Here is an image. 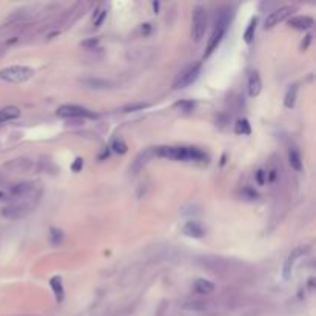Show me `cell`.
I'll list each match as a JSON object with an SVG mask.
<instances>
[{"label": "cell", "instance_id": "cell-8", "mask_svg": "<svg viewBox=\"0 0 316 316\" xmlns=\"http://www.w3.org/2000/svg\"><path fill=\"white\" fill-rule=\"evenodd\" d=\"M198 262L204 267L212 270L213 273H221V271H227L230 268L231 261L225 259V258H212V256H205V258H199Z\"/></svg>", "mask_w": 316, "mask_h": 316}, {"label": "cell", "instance_id": "cell-33", "mask_svg": "<svg viewBox=\"0 0 316 316\" xmlns=\"http://www.w3.org/2000/svg\"><path fill=\"white\" fill-rule=\"evenodd\" d=\"M153 8H154V13H157V10H159V4H157V2H153Z\"/></svg>", "mask_w": 316, "mask_h": 316}, {"label": "cell", "instance_id": "cell-13", "mask_svg": "<svg viewBox=\"0 0 316 316\" xmlns=\"http://www.w3.org/2000/svg\"><path fill=\"white\" fill-rule=\"evenodd\" d=\"M85 87L91 88V90H108L111 88L114 84L108 79H102V77H88V79H82L81 81Z\"/></svg>", "mask_w": 316, "mask_h": 316}, {"label": "cell", "instance_id": "cell-31", "mask_svg": "<svg viewBox=\"0 0 316 316\" xmlns=\"http://www.w3.org/2000/svg\"><path fill=\"white\" fill-rule=\"evenodd\" d=\"M140 31H142L144 36H148V34L151 32V25L150 23H144L142 28H140Z\"/></svg>", "mask_w": 316, "mask_h": 316}, {"label": "cell", "instance_id": "cell-30", "mask_svg": "<svg viewBox=\"0 0 316 316\" xmlns=\"http://www.w3.org/2000/svg\"><path fill=\"white\" fill-rule=\"evenodd\" d=\"M82 167H84V159H82V157H77V159L74 161V164L71 165V170H73L74 173H77V171L82 170Z\"/></svg>", "mask_w": 316, "mask_h": 316}, {"label": "cell", "instance_id": "cell-18", "mask_svg": "<svg viewBox=\"0 0 316 316\" xmlns=\"http://www.w3.org/2000/svg\"><path fill=\"white\" fill-rule=\"evenodd\" d=\"M296 94H298V87L296 85H290L286 96H284V105H286V108L292 110L295 107V103H296Z\"/></svg>", "mask_w": 316, "mask_h": 316}, {"label": "cell", "instance_id": "cell-16", "mask_svg": "<svg viewBox=\"0 0 316 316\" xmlns=\"http://www.w3.org/2000/svg\"><path fill=\"white\" fill-rule=\"evenodd\" d=\"M20 116V110L17 107H7L0 110V124L8 122V121H14Z\"/></svg>", "mask_w": 316, "mask_h": 316}, {"label": "cell", "instance_id": "cell-29", "mask_svg": "<svg viewBox=\"0 0 316 316\" xmlns=\"http://www.w3.org/2000/svg\"><path fill=\"white\" fill-rule=\"evenodd\" d=\"M97 45H99V39H90V41L82 42V47L84 48H88V50H94Z\"/></svg>", "mask_w": 316, "mask_h": 316}, {"label": "cell", "instance_id": "cell-32", "mask_svg": "<svg viewBox=\"0 0 316 316\" xmlns=\"http://www.w3.org/2000/svg\"><path fill=\"white\" fill-rule=\"evenodd\" d=\"M310 42H311V36L308 34V36H305V42H302V44H301V50H307Z\"/></svg>", "mask_w": 316, "mask_h": 316}, {"label": "cell", "instance_id": "cell-17", "mask_svg": "<svg viewBox=\"0 0 316 316\" xmlns=\"http://www.w3.org/2000/svg\"><path fill=\"white\" fill-rule=\"evenodd\" d=\"M289 164L295 171H302V157L296 148H290L289 151Z\"/></svg>", "mask_w": 316, "mask_h": 316}, {"label": "cell", "instance_id": "cell-10", "mask_svg": "<svg viewBox=\"0 0 316 316\" xmlns=\"http://www.w3.org/2000/svg\"><path fill=\"white\" fill-rule=\"evenodd\" d=\"M228 28L225 26H219V25H215V29L212 32V37H210L208 41V45H207V51H205V57H208L210 54H212L215 50H218L219 44L222 42L224 36H225V32H227Z\"/></svg>", "mask_w": 316, "mask_h": 316}, {"label": "cell", "instance_id": "cell-11", "mask_svg": "<svg viewBox=\"0 0 316 316\" xmlns=\"http://www.w3.org/2000/svg\"><path fill=\"white\" fill-rule=\"evenodd\" d=\"M193 290H194V293H198L201 296H208L215 292V284L208 279L199 278L193 283Z\"/></svg>", "mask_w": 316, "mask_h": 316}, {"label": "cell", "instance_id": "cell-14", "mask_svg": "<svg viewBox=\"0 0 316 316\" xmlns=\"http://www.w3.org/2000/svg\"><path fill=\"white\" fill-rule=\"evenodd\" d=\"M182 233L188 238H194V239H201L205 234V230L202 228V225L196 221H188L184 227H182Z\"/></svg>", "mask_w": 316, "mask_h": 316}, {"label": "cell", "instance_id": "cell-28", "mask_svg": "<svg viewBox=\"0 0 316 316\" xmlns=\"http://www.w3.org/2000/svg\"><path fill=\"white\" fill-rule=\"evenodd\" d=\"M147 108V103H136V105H128V107L124 108V113H130V111H139Z\"/></svg>", "mask_w": 316, "mask_h": 316}, {"label": "cell", "instance_id": "cell-7", "mask_svg": "<svg viewBox=\"0 0 316 316\" xmlns=\"http://www.w3.org/2000/svg\"><path fill=\"white\" fill-rule=\"evenodd\" d=\"M308 252H310V247H307V245H301V247H296V249L289 255V258H287L286 262H284V268H283V278H284L286 281L292 278V271H293V267H295L296 261H298L299 258H302L304 255H307Z\"/></svg>", "mask_w": 316, "mask_h": 316}, {"label": "cell", "instance_id": "cell-9", "mask_svg": "<svg viewBox=\"0 0 316 316\" xmlns=\"http://www.w3.org/2000/svg\"><path fill=\"white\" fill-rule=\"evenodd\" d=\"M292 13H293V8L292 7H281V8L271 11L267 16L265 22H264V28L265 29H270V28L276 26L278 23H281V22H284L286 19H289L292 16Z\"/></svg>", "mask_w": 316, "mask_h": 316}, {"label": "cell", "instance_id": "cell-6", "mask_svg": "<svg viewBox=\"0 0 316 316\" xmlns=\"http://www.w3.org/2000/svg\"><path fill=\"white\" fill-rule=\"evenodd\" d=\"M57 116L65 119H94L96 114L81 105H62L57 108Z\"/></svg>", "mask_w": 316, "mask_h": 316}, {"label": "cell", "instance_id": "cell-25", "mask_svg": "<svg viewBox=\"0 0 316 316\" xmlns=\"http://www.w3.org/2000/svg\"><path fill=\"white\" fill-rule=\"evenodd\" d=\"M105 17H107V10H99V11L96 13V17H93L94 26H100L102 22L105 20Z\"/></svg>", "mask_w": 316, "mask_h": 316}, {"label": "cell", "instance_id": "cell-23", "mask_svg": "<svg viewBox=\"0 0 316 316\" xmlns=\"http://www.w3.org/2000/svg\"><path fill=\"white\" fill-rule=\"evenodd\" d=\"M110 148H111L114 153H117V154H125L127 150H128V147H127V144H125V140H124L122 137H114V139H113V142H111V145H110Z\"/></svg>", "mask_w": 316, "mask_h": 316}, {"label": "cell", "instance_id": "cell-3", "mask_svg": "<svg viewBox=\"0 0 316 316\" xmlns=\"http://www.w3.org/2000/svg\"><path fill=\"white\" fill-rule=\"evenodd\" d=\"M34 76V69L25 65H13L0 69V79L10 84H23Z\"/></svg>", "mask_w": 316, "mask_h": 316}, {"label": "cell", "instance_id": "cell-1", "mask_svg": "<svg viewBox=\"0 0 316 316\" xmlns=\"http://www.w3.org/2000/svg\"><path fill=\"white\" fill-rule=\"evenodd\" d=\"M154 154L170 161H182V162H205L207 154L199 148L193 147H157Z\"/></svg>", "mask_w": 316, "mask_h": 316}, {"label": "cell", "instance_id": "cell-26", "mask_svg": "<svg viewBox=\"0 0 316 316\" xmlns=\"http://www.w3.org/2000/svg\"><path fill=\"white\" fill-rule=\"evenodd\" d=\"M255 179H256V182H258V185H264L265 182H267V171L265 170H258L256 173H255Z\"/></svg>", "mask_w": 316, "mask_h": 316}, {"label": "cell", "instance_id": "cell-24", "mask_svg": "<svg viewBox=\"0 0 316 316\" xmlns=\"http://www.w3.org/2000/svg\"><path fill=\"white\" fill-rule=\"evenodd\" d=\"M63 241V231L59 228H51L50 230V242L51 245H59Z\"/></svg>", "mask_w": 316, "mask_h": 316}, {"label": "cell", "instance_id": "cell-20", "mask_svg": "<svg viewBox=\"0 0 316 316\" xmlns=\"http://www.w3.org/2000/svg\"><path fill=\"white\" fill-rule=\"evenodd\" d=\"M234 133L239 134V136H249L252 133L250 122L247 119H239V121H236V124H234Z\"/></svg>", "mask_w": 316, "mask_h": 316}, {"label": "cell", "instance_id": "cell-4", "mask_svg": "<svg viewBox=\"0 0 316 316\" xmlns=\"http://www.w3.org/2000/svg\"><path fill=\"white\" fill-rule=\"evenodd\" d=\"M208 26V14L207 10L201 5L194 7L193 17H191V37L194 42H201L205 36V31Z\"/></svg>", "mask_w": 316, "mask_h": 316}, {"label": "cell", "instance_id": "cell-21", "mask_svg": "<svg viewBox=\"0 0 316 316\" xmlns=\"http://www.w3.org/2000/svg\"><path fill=\"white\" fill-rule=\"evenodd\" d=\"M256 23H258V19L253 17V19L250 20L247 29H245V32H244V41H245V44H252V42H253V39H255V32H256Z\"/></svg>", "mask_w": 316, "mask_h": 316}, {"label": "cell", "instance_id": "cell-5", "mask_svg": "<svg viewBox=\"0 0 316 316\" xmlns=\"http://www.w3.org/2000/svg\"><path fill=\"white\" fill-rule=\"evenodd\" d=\"M201 74V63H193V65H188L185 66L182 71L178 74L176 81H174V90H182V88H187L190 87L193 82H196V79L199 77Z\"/></svg>", "mask_w": 316, "mask_h": 316}, {"label": "cell", "instance_id": "cell-12", "mask_svg": "<svg viewBox=\"0 0 316 316\" xmlns=\"http://www.w3.org/2000/svg\"><path fill=\"white\" fill-rule=\"evenodd\" d=\"M313 25H314V20L310 16H295L289 19V26L293 29L305 31V29H310Z\"/></svg>", "mask_w": 316, "mask_h": 316}, {"label": "cell", "instance_id": "cell-27", "mask_svg": "<svg viewBox=\"0 0 316 316\" xmlns=\"http://www.w3.org/2000/svg\"><path fill=\"white\" fill-rule=\"evenodd\" d=\"M242 198L247 199V201H253V199L258 198V193L255 190H252V188H244L242 190Z\"/></svg>", "mask_w": 316, "mask_h": 316}, {"label": "cell", "instance_id": "cell-22", "mask_svg": "<svg viewBox=\"0 0 316 316\" xmlns=\"http://www.w3.org/2000/svg\"><path fill=\"white\" fill-rule=\"evenodd\" d=\"M174 108L179 110L181 113H187L188 114V113H193L194 111L196 103L193 100H179V102L174 103Z\"/></svg>", "mask_w": 316, "mask_h": 316}, {"label": "cell", "instance_id": "cell-15", "mask_svg": "<svg viewBox=\"0 0 316 316\" xmlns=\"http://www.w3.org/2000/svg\"><path fill=\"white\" fill-rule=\"evenodd\" d=\"M247 88H249V94L252 97H256L261 91H262V81L258 71H252L249 76V82H247Z\"/></svg>", "mask_w": 316, "mask_h": 316}, {"label": "cell", "instance_id": "cell-19", "mask_svg": "<svg viewBox=\"0 0 316 316\" xmlns=\"http://www.w3.org/2000/svg\"><path fill=\"white\" fill-rule=\"evenodd\" d=\"M50 284H51V289H53V292H54V295H56V299L60 302V301L63 299V295H65L62 279H60L59 276H54V278H51Z\"/></svg>", "mask_w": 316, "mask_h": 316}, {"label": "cell", "instance_id": "cell-2", "mask_svg": "<svg viewBox=\"0 0 316 316\" xmlns=\"http://www.w3.org/2000/svg\"><path fill=\"white\" fill-rule=\"evenodd\" d=\"M31 194L23 196V198H17L13 204L7 205L2 210V215L5 218H8V219H19V218L26 216L31 212V210L34 208V205H36V202H32V199H29Z\"/></svg>", "mask_w": 316, "mask_h": 316}]
</instances>
